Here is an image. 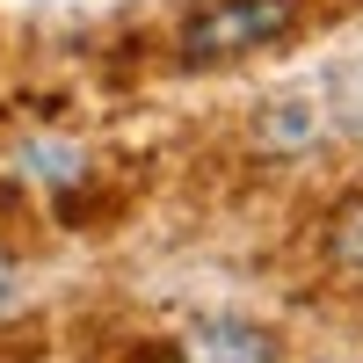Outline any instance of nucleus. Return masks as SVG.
<instances>
[{"label":"nucleus","instance_id":"nucleus-1","mask_svg":"<svg viewBox=\"0 0 363 363\" xmlns=\"http://www.w3.org/2000/svg\"><path fill=\"white\" fill-rule=\"evenodd\" d=\"M306 29V0H196L174 22V66L182 73H211V66H240L255 51H277Z\"/></svg>","mask_w":363,"mask_h":363},{"label":"nucleus","instance_id":"nucleus-2","mask_svg":"<svg viewBox=\"0 0 363 363\" xmlns=\"http://www.w3.org/2000/svg\"><path fill=\"white\" fill-rule=\"evenodd\" d=\"M174 363H277V335L255 320H196L182 327Z\"/></svg>","mask_w":363,"mask_h":363},{"label":"nucleus","instance_id":"nucleus-3","mask_svg":"<svg viewBox=\"0 0 363 363\" xmlns=\"http://www.w3.org/2000/svg\"><path fill=\"white\" fill-rule=\"evenodd\" d=\"M327 262L349 269V277H363V196H349L335 218H327Z\"/></svg>","mask_w":363,"mask_h":363},{"label":"nucleus","instance_id":"nucleus-4","mask_svg":"<svg viewBox=\"0 0 363 363\" xmlns=\"http://www.w3.org/2000/svg\"><path fill=\"white\" fill-rule=\"evenodd\" d=\"M15 291H22V269H15V255H8V247H0V313L15 306Z\"/></svg>","mask_w":363,"mask_h":363}]
</instances>
